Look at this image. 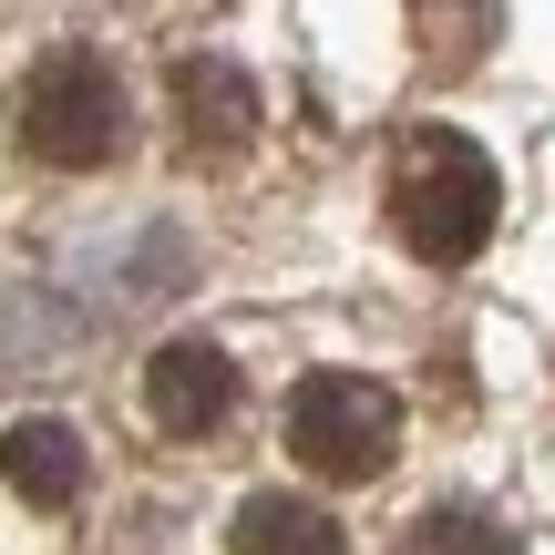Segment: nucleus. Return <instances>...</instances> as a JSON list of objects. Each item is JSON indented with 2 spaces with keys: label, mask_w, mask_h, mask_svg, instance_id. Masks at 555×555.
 I'll list each match as a JSON object with an SVG mask.
<instances>
[{
  "label": "nucleus",
  "mask_w": 555,
  "mask_h": 555,
  "mask_svg": "<svg viewBox=\"0 0 555 555\" xmlns=\"http://www.w3.org/2000/svg\"><path fill=\"white\" fill-rule=\"evenodd\" d=\"M144 422L176 442H206L237 422V360L217 350V339H165L155 360H144Z\"/></svg>",
  "instance_id": "nucleus-4"
},
{
  "label": "nucleus",
  "mask_w": 555,
  "mask_h": 555,
  "mask_svg": "<svg viewBox=\"0 0 555 555\" xmlns=\"http://www.w3.org/2000/svg\"><path fill=\"white\" fill-rule=\"evenodd\" d=\"M401 442V401L371 371H309L288 391V453L319 483H371Z\"/></svg>",
  "instance_id": "nucleus-3"
},
{
  "label": "nucleus",
  "mask_w": 555,
  "mask_h": 555,
  "mask_svg": "<svg viewBox=\"0 0 555 555\" xmlns=\"http://www.w3.org/2000/svg\"><path fill=\"white\" fill-rule=\"evenodd\" d=\"M380 217H391V237L412 247L422 268H474L483 237H494V217H504V176H494V155H483L474 134L422 124V134H401L391 165H380Z\"/></svg>",
  "instance_id": "nucleus-1"
},
{
  "label": "nucleus",
  "mask_w": 555,
  "mask_h": 555,
  "mask_svg": "<svg viewBox=\"0 0 555 555\" xmlns=\"http://www.w3.org/2000/svg\"><path fill=\"white\" fill-rule=\"evenodd\" d=\"M11 124H21V144H31L41 165H62V176H93V165H114L124 134H134V93H124V73H114L103 52L62 41V52H41L31 73H21Z\"/></svg>",
  "instance_id": "nucleus-2"
},
{
  "label": "nucleus",
  "mask_w": 555,
  "mask_h": 555,
  "mask_svg": "<svg viewBox=\"0 0 555 555\" xmlns=\"http://www.w3.org/2000/svg\"><path fill=\"white\" fill-rule=\"evenodd\" d=\"M165 93H176V134H185V155H206V165L237 155V144L258 134V82H247L227 52H185Z\"/></svg>",
  "instance_id": "nucleus-5"
},
{
  "label": "nucleus",
  "mask_w": 555,
  "mask_h": 555,
  "mask_svg": "<svg viewBox=\"0 0 555 555\" xmlns=\"http://www.w3.org/2000/svg\"><path fill=\"white\" fill-rule=\"evenodd\" d=\"M401 555H525V545L504 535V525L483 515V504H433V515H412Z\"/></svg>",
  "instance_id": "nucleus-8"
},
{
  "label": "nucleus",
  "mask_w": 555,
  "mask_h": 555,
  "mask_svg": "<svg viewBox=\"0 0 555 555\" xmlns=\"http://www.w3.org/2000/svg\"><path fill=\"white\" fill-rule=\"evenodd\" d=\"M0 474H11L21 504H41V515H62V504L82 494V433L52 412H21L11 433H0Z\"/></svg>",
  "instance_id": "nucleus-6"
},
{
  "label": "nucleus",
  "mask_w": 555,
  "mask_h": 555,
  "mask_svg": "<svg viewBox=\"0 0 555 555\" xmlns=\"http://www.w3.org/2000/svg\"><path fill=\"white\" fill-rule=\"evenodd\" d=\"M227 555H350V535L309 494H247L237 525H227Z\"/></svg>",
  "instance_id": "nucleus-7"
}]
</instances>
